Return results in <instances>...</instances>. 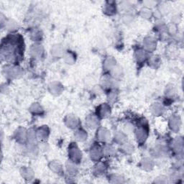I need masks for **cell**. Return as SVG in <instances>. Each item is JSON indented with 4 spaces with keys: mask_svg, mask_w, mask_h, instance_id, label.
Instances as JSON below:
<instances>
[{
    "mask_svg": "<svg viewBox=\"0 0 184 184\" xmlns=\"http://www.w3.org/2000/svg\"><path fill=\"white\" fill-rule=\"evenodd\" d=\"M96 120H96V119H95V117H91V118H89V120L88 122H89V124L91 126V127H94L97 124L98 122H97Z\"/></svg>",
    "mask_w": 184,
    "mask_h": 184,
    "instance_id": "cell-7",
    "label": "cell"
},
{
    "mask_svg": "<svg viewBox=\"0 0 184 184\" xmlns=\"http://www.w3.org/2000/svg\"><path fill=\"white\" fill-rule=\"evenodd\" d=\"M143 58H145V54L142 51H139L138 53V58L139 61L142 60Z\"/></svg>",
    "mask_w": 184,
    "mask_h": 184,
    "instance_id": "cell-10",
    "label": "cell"
},
{
    "mask_svg": "<svg viewBox=\"0 0 184 184\" xmlns=\"http://www.w3.org/2000/svg\"><path fill=\"white\" fill-rule=\"evenodd\" d=\"M68 120H70V122L68 121V125H70V126H72L71 127H74V126H76L77 124V120H76V118H74V117H71Z\"/></svg>",
    "mask_w": 184,
    "mask_h": 184,
    "instance_id": "cell-9",
    "label": "cell"
},
{
    "mask_svg": "<svg viewBox=\"0 0 184 184\" xmlns=\"http://www.w3.org/2000/svg\"><path fill=\"white\" fill-rule=\"evenodd\" d=\"M147 137L146 132L143 129H139L137 132V138L138 139L140 142H143Z\"/></svg>",
    "mask_w": 184,
    "mask_h": 184,
    "instance_id": "cell-3",
    "label": "cell"
},
{
    "mask_svg": "<svg viewBox=\"0 0 184 184\" xmlns=\"http://www.w3.org/2000/svg\"><path fill=\"white\" fill-rule=\"evenodd\" d=\"M99 149L96 148V150H95V149H93L92 151V157L93 158H95V157H96V158L99 157H100V153H99V150H98Z\"/></svg>",
    "mask_w": 184,
    "mask_h": 184,
    "instance_id": "cell-8",
    "label": "cell"
},
{
    "mask_svg": "<svg viewBox=\"0 0 184 184\" xmlns=\"http://www.w3.org/2000/svg\"><path fill=\"white\" fill-rule=\"evenodd\" d=\"M86 136H87V135H86L85 132H83V131H78V132H77V139H79V140H83V139L86 138Z\"/></svg>",
    "mask_w": 184,
    "mask_h": 184,
    "instance_id": "cell-6",
    "label": "cell"
},
{
    "mask_svg": "<svg viewBox=\"0 0 184 184\" xmlns=\"http://www.w3.org/2000/svg\"><path fill=\"white\" fill-rule=\"evenodd\" d=\"M105 12H107L109 15H111L114 13V5L111 3V2H109L106 5V8H105Z\"/></svg>",
    "mask_w": 184,
    "mask_h": 184,
    "instance_id": "cell-5",
    "label": "cell"
},
{
    "mask_svg": "<svg viewBox=\"0 0 184 184\" xmlns=\"http://www.w3.org/2000/svg\"><path fill=\"white\" fill-rule=\"evenodd\" d=\"M114 71V74L115 76H118L119 75H121V69L120 68H114L113 70Z\"/></svg>",
    "mask_w": 184,
    "mask_h": 184,
    "instance_id": "cell-11",
    "label": "cell"
},
{
    "mask_svg": "<svg viewBox=\"0 0 184 184\" xmlns=\"http://www.w3.org/2000/svg\"><path fill=\"white\" fill-rule=\"evenodd\" d=\"M171 127L173 130H178L180 127V120L178 117H173L171 120Z\"/></svg>",
    "mask_w": 184,
    "mask_h": 184,
    "instance_id": "cell-2",
    "label": "cell"
},
{
    "mask_svg": "<svg viewBox=\"0 0 184 184\" xmlns=\"http://www.w3.org/2000/svg\"><path fill=\"white\" fill-rule=\"evenodd\" d=\"M71 157L75 160H79L81 157V153L78 151V149L76 147H73L72 149H71Z\"/></svg>",
    "mask_w": 184,
    "mask_h": 184,
    "instance_id": "cell-1",
    "label": "cell"
},
{
    "mask_svg": "<svg viewBox=\"0 0 184 184\" xmlns=\"http://www.w3.org/2000/svg\"><path fill=\"white\" fill-rule=\"evenodd\" d=\"M109 134L108 132L107 131H106L105 129H100L99 130V139L101 140V141H106L109 139Z\"/></svg>",
    "mask_w": 184,
    "mask_h": 184,
    "instance_id": "cell-4",
    "label": "cell"
}]
</instances>
